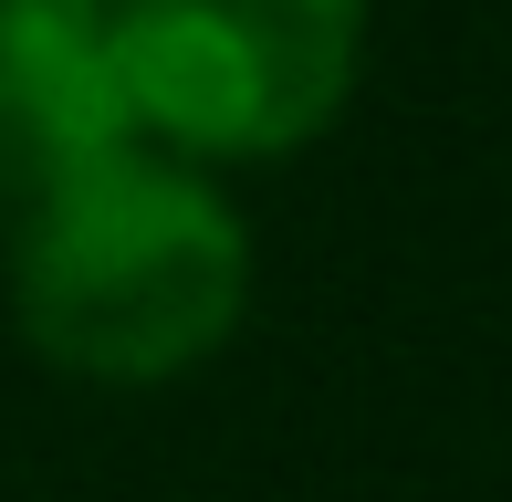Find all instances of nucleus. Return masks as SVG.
Returning a JSON list of instances; mask_svg holds the SVG:
<instances>
[{"instance_id": "nucleus-1", "label": "nucleus", "mask_w": 512, "mask_h": 502, "mask_svg": "<svg viewBox=\"0 0 512 502\" xmlns=\"http://www.w3.org/2000/svg\"><path fill=\"white\" fill-rule=\"evenodd\" d=\"M11 314L42 367L84 387H168L251 314V220L199 157L136 136L11 220Z\"/></svg>"}, {"instance_id": "nucleus-2", "label": "nucleus", "mask_w": 512, "mask_h": 502, "mask_svg": "<svg viewBox=\"0 0 512 502\" xmlns=\"http://www.w3.org/2000/svg\"><path fill=\"white\" fill-rule=\"evenodd\" d=\"M115 84L168 157H293L366 74V0H115Z\"/></svg>"}, {"instance_id": "nucleus-3", "label": "nucleus", "mask_w": 512, "mask_h": 502, "mask_svg": "<svg viewBox=\"0 0 512 502\" xmlns=\"http://www.w3.org/2000/svg\"><path fill=\"white\" fill-rule=\"evenodd\" d=\"M136 147L126 84H115V42L105 32H42V42H0V210L53 199L74 168Z\"/></svg>"}, {"instance_id": "nucleus-4", "label": "nucleus", "mask_w": 512, "mask_h": 502, "mask_svg": "<svg viewBox=\"0 0 512 502\" xmlns=\"http://www.w3.org/2000/svg\"><path fill=\"white\" fill-rule=\"evenodd\" d=\"M115 0H0V42H42V32H105Z\"/></svg>"}]
</instances>
